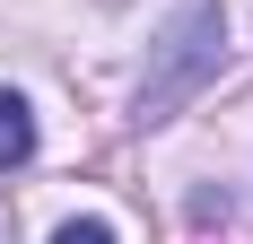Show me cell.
<instances>
[{
    "mask_svg": "<svg viewBox=\"0 0 253 244\" xmlns=\"http://www.w3.org/2000/svg\"><path fill=\"white\" fill-rule=\"evenodd\" d=\"M166 44H175V52H166V79L149 87V114H166V105H175L183 87H192V79H201L210 61H218V9H192V18H183L175 35H166Z\"/></svg>",
    "mask_w": 253,
    "mask_h": 244,
    "instance_id": "obj_1",
    "label": "cell"
},
{
    "mask_svg": "<svg viewBox=\"0 0 253 244\" xmlns=\"http://www.w3.org/2000/svg\"><path fill=\"white\" fill-rule=\"evenodd\" d=\"M26 157H35V114H26V96H9V87H0V174L26 166Z\"/></svg>",
    "mask_w": 253,
    "mask_h": 244,
    "instance_id": "obj_2",
    "label": "cell"
},
{
    "mask_svg": "<svg viewBox=\"0 0 253 244\" xmlns=\"http://www.w3.org/2000/svg\"><path fill=\"white\" fill-rule=\"evenodd\" d=\"M52 244H114V227H105V218H70Z\"/></svg>",
    "mask_w": 253,
    "mask_h": 244,
    "instance_id": "obj_3",
    "label": "cell"
}]
</instances>
